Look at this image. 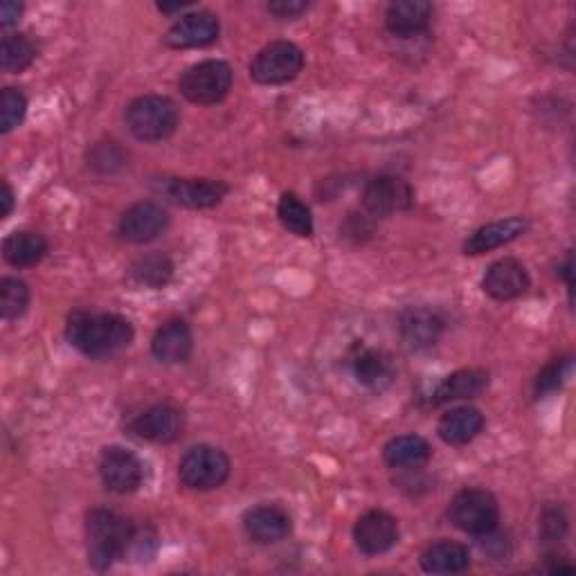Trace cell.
I'll use <instances>...</instances> for the list:
<instances>
[{
  "instance_id": "9c48e42d",
  "label": "cell",
  "mask_w": 576,
  "mask_h": 576,
  "mask_svg": "<svg viewBox=\"0 0 576 576\" xmlns=\"http://www.w3.org/2000/svg\"><path fill=\"white\" fill-rule=\"evenodd\" d=\"M414 205V187L394 174H381L372 178L363 189V207L370 216L385 219V216L408 212Z\"/></svg>"
},
{
  "instance_id": "74e56055",
  "label": "cell",
  "mask_w": 576,
  "mask_h": 576,
  "mask_svg": "<svg viewBox=\"0 0 576 576\" xmlns=\"http://www.w3.org/2000/svg\"><path fill=\"white\" fill-rule=\"evenodd\" d=\"M23 14V6L17 3V0H6L3 6H0V25L8 32L12 25H17L21 21Z\"/></svg>"
},
{
  "instance_id": "3957f363",
  "label": "cell",
  "mask_w": 576,
  "mask_h": 576,
  "mask_svg": "<svg viewBox=\"0 0 576 576\" xmlns=\"http://www.w3.org/2000/svg\"><path fill=\"white\" fill-rule=\"evenodd\" d=\"M128 133L140 142L169 140L181 122L178 106L165 95H140L124 111Z\"/></svg>"
},
{
  "instance_id": "f35d334b",
  "label": "cell",
  "mask_w": 576,
  "mask_h": 576,
  "mask_svg": "<svg viewBox=\"0 0 576 576\" xmlns=\"http://www.w3.org/2000/svg\"><path fill=\"white\" fill-rule=\"evenodd\" d=\"M14 198L17 196H14L12 185L3 183V192H0V205H3V209H0V216H3V219H8V216L14 212V205H17Z\"/></svg>"
},
{
  "instance_id": "ffe728a7",
  "label": "cell",
  "mask_w": 576,
  "mask_h": 576,
  "mask_svg": "<svg viewBox=\"0 0 576 576\" xmlns=\"http://www.w3.org/2000/svg\"><path fill=\"white\" fill-rule=\"evenodd\" d=\"M529 230V222L525 216H510V219L502 222H493L488 226L477 228L462 246L464 255L477 257V255H486L491 250L504 248L514 244L516 239H521L525 233Z\"/></svg>"
},
{
  "instance_id": "ba28073f",
  "label": "cell",
  "mask_w": 576,
  "mask_h": 576,
  "mask_svg": "<svg viewBox=\"0 0 576 576\" xmlns=\"http://www.w3.org/2000/svg\"><path fill=\"white\" fill-rule=\"evenodd\" d=\"M100 480L115 495L135 493L144 482V462L124 446H106L100 453Z\"/></svg>"
},
{
  "instance_id": "836d02e7",
  "label": "cell",
  "mask_w": 576,
  "mask_h": 576,
  "mask_svg": "<svg viewBox=\"0 0 576 576\" xmlns=\"http://www.w3.org/2000/svg\"><path fill=\"white\" fill-rule=\"evenodd\" d=\"M565 532H567V516L563 507H558V504H547L541 514V525H538V534L543 543L558 545Z\"/></svg>"
},
{
  "instance_id": "f1b7e54d",
  "label": "cell",
  "mask_w": 576,
  "mask_h": 576,
  "mask_svg": "<svg viewBox=\"0 0 576 576\" xmlns=\"http://www.w3.org/2000/svg\"><path fill=\"white\" fill-rule=\"evenodd\" d=\"M39 56L37 43L28 34H6L3 45H0V68L8 75H21Z\"/></svg>"
},
{
  "instance_id": "8d00e7d4",
  "label": "cell",
  "mask_w": 576,
  "mask_h": 576,
  "mask_svg": "<svg viewBox=\"0 0 576 576\" xmlns=\"http://www.w3.org/2000/svg\"><path fill=\"white\" fill-rule=\"evenodd\" d=\"M477 538H480V545H482V549H484L486 554H491L493 558H507V556H510V552H512V547H510V541L504 538V536L497 532V527H495L493 532L484 534V536H477Z\"/></svg>"
},
{
  "instance_id": "7a4b0ae2",
  "label": "cell",
  "mask_w": 576,
  "mask_h": 576,
  "mask_svg": "<svg viewBox=\"0 0 576 576\" xmlns=\"http://www.w3.org/2000/svg\"><path fill=\"white\" fill-rule=\"evenodd\" d=\"M135 525L111 510H91L84 523L86 556L95 572H106L117 558H126Z\"/></svg>"
},
{
  "instance_id": "4fadbf2b",
  "label": "cell",
  "mask_w": 576,
  "mask_h": 576,
  "mask_svg": "<svg viewBox=\"0 0 576 576\" xmlns=\"http://www.w3.org/2000/svg\"><path fill=\"white\" fill-rule=\"evenodd\" d=\"M399 521L383 510H372L363 514L353 525V543L360 554L366 556L388 554L399 543Z\"/></svg>"
},
{
  "instance_id": "ab89813d",
  "label": "cell",
  "mask_w": 576,
  "mask_h": 576,
  "mask_svg": "<svg viewBox=\"0 0 576 576\" xmlns=\"http://www.w3.org/2000/svg\"><path fill=\"white\" fill-rule=\"evenodd\" d=\"M572 270H574V266H572V253H567V255H565V259H563V264L558 266V275H560V277H563V281L567 284L569 294H572Z\"/></svg>"
},
{
  "instance_id": "f546056e",
  "label": "cell",
  "mask_w": 576,
  "mask_h": 576,
  "mask_svg": "<svg viewBox=\"0 0 576 576\" xmlns=\"http://www.w3.org/2000/svg\"><path fill=\"white\" fill-rule=\"evenodd\" d=\"M30 286L19 277L0 279V318L6 322L21 320L30 307Z\"/></svg>"
},
{
  "instance_id": "83f0119b",
  "label": "cell",
  "mask_w": 576,
  "mask_h": 576,
  "mask_svg": "<svg viewBox=\"0 0 576 576\" xmlns=\"http://www.w3.org/2000/svg\"><path fill=\"white\" fill-rule=\"evenodd\" d=\"M174 270H176V266L167 255L152 253V255H144V257L135 259L128 268V275L137 286L154 288V291H158V288H165L174 279Z\"/></svg>"
},
{
  "instance_id": "603a6c76",
  "label": "cell",
  "mask_w": 576,
  "mask_h": 576,
  "mask_svg": "<svg viewBox=\"0 0 576 576\" xmlns=\"http://www.w3.org/2000/svg\"><path fill=\"white\" fill-rule=\"evenodd\" d=\"M421 569L428 574H460L471 567V552L457 541H435L430 543L419 556Z\"/></svg>"
},
{
  "instance_id": "44dd1931",
  "label": "cell",
  "mask_w": 576,
  "mask_h": 576,
  "mask_svg": "<svg viewBox=\"0 0 576 576\" xmlns=\"http://www.w3.org/2000/svg\"><path fill=\"white\" fill-rule=\"evenodd\" d=\"M484 414L473 405H457L442 414L438 423V435L449 446H469L484 430Z\"/></svg>"
},
{
  "instance_id": "ac0fdd59",
  "label": "cell",
  "mask_w": 576,
  "mask_h": 576,
  "mask_svg": "<svg viewBox=\"0 0 576 576\" xmlns=\"http://www.w3.org/2000/svg\"><path fill=\"white\" fill-rule=\"evenodd\" d=\"M446 329L444 318L428 307H410L399 316V336L410 351L435 347Z\"/></svg>"
},
{
  "instance_id": "8fae6325",
  "label": "cell",
  "mask_w": 576,
  "mask_h": 576,
  "mask_svg": "<svg viewBox=\"0 0 576 576\" xmlns=\"http://www.w3.org/2000/svg\"><path fill=\"white\" fill-rule=\"evenodd\" d=\"M169 226V214L156 200H137L120 216V237L128 244L156 241Z\"/></svg>"
},
{
  "instance_id": "d6a6232c",
  "label": "cell",
  "mask_w": 576,
  "mask_h": 576,
  "mask_svg": "<svg viewBox=\"0 0 576 576\" xmlns=\"http://www.w3.org/2000/svg\"><path fill=\"white\" fill-rule=\"evenodd\" d=\"M572 370V360L569 358H556L547 368L541 370V374L534 381V394L536 399H543L547 394H554L563 388V383L567 381Z\"/></svg>"
},
{
  "instance_id": "d6986e66",
  "label": "cell",
  "mask_w": 576,
  "mask_h": 576,
  "mask_svg": "<svg viewBox=\"0 0 576 576\" xmlns=\"http://www.w3.org/2000/svg\"><path fill=\"white\" fill-rule=\"evenodd\" d=\"M192 351H194L192 327L181 318H172L163 322L152 338V353L165 366L187 363L192 358Z\"/></svg>"
},
{
  "instance_id": "277c9868",
  "label": "cell",
  "mask_w": 576,
  "mask_h": 576,
  "mask_svg": "<svg viewBox=\"0 0 576 576\" xmlns=\"http://www.w3.org/2000/svg\"><path fill=\"white\" fill-rule=\"evenodd\" d=\"M233 84H235V72L228 61L205 59L189 65L183 72L178 80V91L192 104L212 106L228 97Z\"/></svg>"
},
{
  "instance_id": "7402d4cb",
  "label": "cell",
  "mask_w": 576,
  "mask_h": 576,
  "mask_svg": "<svg viewBox=\"0 0 576 576\" xmlns=\"http://www.w3.org/2000/svg\"><path fill=\"white\" fill-rule=\"evenodd\" d=\"M432 21V6L425 0H397L388 6L385 28L399 39H412L428 30Z\"/></svg>"
},
{
  "instance_id": "484cf974",
  "label": "cell",
  "mask_w": 576,
  "mask_h": 576,
  "mask_svg": "<svg viewBox=\"0 0 576 576\" xmlns=\"http://www.w3.org/2000/svg\"><path fill=\"white\" fill-rule=\"evenodd\" d=\"M48 255V241L32 230H17L3 241V257L14 268H32Z\"/></svg>"
},
{
  "instance_id": "52a82bcc",
  "label": "cell",
  "mask_w": 576,
  "mask_h": 576,
  "mask_svg": "<svg viewBox=\"0 0 576 576\" xmlns=\"http://www.w3.org/2000/svg\"><path fill=\"white\" fill-rule=\"evenodd\" d=\"M233 471L230 457L216 446L196 444L178 462V480L192 491H214L228 482Z\"/></svg>"
},
{
  "instance_id": "4316f807",
  "label": "cell",
  "mask_w": 576,
  "mask_h": 576,
  "mask_svg": "<svg viewBox=\"0 0 576 576\" xmlns=\"http://www.w3.org/2000/svg\"><path fill=\"white\" fill-rule=\"evenodd\" d=\"M277 219L281 224V228L286 233H291L296 237H302V239H309L313 237V214H311V207L294 192H284L279 196V203H277Z\"/></svg>"
},
{
  "instance_id": "9a60e30c",
  "label": "cell",
  "mask_w": 576,
  "mask_h": 576,
  "mask_svg": "<svg viewBox=\"0 0 576 576\" xmlns=\"http://www.w3.org/2000/svg\"><path fill=\"white\" fill-rule=\"evenodd\" d=\"M349 368L353 379L372 392H385L397 379L392 358L385 351L368 347L363 342H358L351 349Z\"/></svg>"
},
{
  "instance_id": "4dcf8cb0",
  "label": "cell",
  "mask_w": 576,
  "mask_h": 576,
  "mask_svg": "<svg viewBox=\"0 0 576 576\" xmlns=\"http://www.w3.org/2000/svg\"><path fill=\"white\" fill-rule=\"evenodd\" d=\"M89 167L100 176H113L128 165V154L120 147L115 140L95 142L89 150Z\"/></svg>"
},
{
  "instance_id": "8992f818",
  "label": "cell",
  "mask_w": 576,
  "mask_h": 576,
  "mask_svg": "<svg viewBox=\"0 0 576 576\" xmlns=\"http://www.w3.org/2000/svg\"><path fill=\"white\" fill-rule=\"evenodd\" d=\"M449 521L469 536H484L500 523V504L486 488H462L449 504Z\"/></svg>"
},
{
  "instance_id": "5bb4252c",
  "label": "cell",
  "mask_w": 576,
  "mask_h": 576,
  "mask_svg": "<svg viewBox=\"0 0 576 576\" xmlns=\"http://www.w3.org/2000/svg\"><path fill=\"white\" fill-rule=\"evenodd\" d=\"M219 34H222L219 17L207 10H196V12L183 14L181 19H176L172 23V28L165 34V43L172 50L207 48L219 41Z\"/></svg>"
},
{
  "instance_id": "60d3db41",
  "label": "cell",
  "mask_w": 576,
  "mask_h": 576,
  "mask_svg": "<svg viewBox=\"0 0 576 576\" xmlns=\"http://www.w3.org/2000/svg\"><path fill=\"white\" fill-rule=\"evenodd\" d=\"M185 8H189V3H174V6H167V3H158V10L163 14H176V12H183Z\"/></svg>"
},
{
  "instance_id": "2e32d148",
  "label": "cell",
  "mask_w": 576,
  "mask_h": 576,
  "mask_svg": "<svg viewBox=\"0 0 576 576\" xmlns=\"http://www.w3.org/2000/svg\"><path fill=\"white\" fill-rule=\"evenodd\" d=\"M228 192V183L214 178H167L163 183V194L167 196V200L187 209L216 207Z\"/></svg>"
},
{
  "instance_id": "1f68e13d",
  "label": "cell",
  "mask_w": 576,
  "mask_h": 576,
  "mask_svg": "<svg viewBox=\"0 0 576 576\" xmlns=\"http://www.w3.org/2000/svg\"><path fill=\"white\" fill-rule=\"evenodd\" d=\"M28 113V97L21 89L6 86L0 93V133H12L17 126L23 124Z\"/></svg>"
},
{
  "instance_id": "cb8c5ba5",
  "label": "cell",
  "mask_w": 576,
  "mask_h": 576,
  "mask_svg": "<svg viewBox=\"0 0 576 576\" xmlns=\"http://www.w3.org/2000/svg\"><path fill=\"white\" fill-rule=\"evenodd\" d=\"M488 388V372L480 368H466L457 370L451 377H446L435 392L430 394L432 405H444L451 401H464V399H475Z\"/></svg>"
},
{
  "instance_id": "e575fe53",
  "label": "cell",
  "mask_w": 576,
  "mask_h": 576,
  "mask_svg": "<svg viewBox=\"0 0 576 576\" xmlns=\"http://www.w3.org/2000/svg\"><path fill=\"white\" fill-rule=\"evenodd\" d=\"M266 10H268V14L277 17L281 21H291V19L302 17L309 10V3L307 0H270Z\"/></svg>"
},
{
  "instance_id": "7c38bea8",
  "label": "cell",
  "mask_w": 576,
  "mask_h": 576,
  "mask_svg": "<svg viewBox=\"0 0 576 576\" xmlns=\"http://www.w3.org/2000/svg\"><path fill=\"white\" fill-rule=\"evenodd\" d=\"M529 288H532V277L525 264L514 257L493 261L482 277V291L495 302L518 300L529 291Z\"/></svg>"
},
{
  "instance_id": "6da1fadb",
  "label": "cell",
  "mask_w": 576,
  "mask_h": 576,
  "mask_svg": "<svg viewBox=\"0 0 576 576\" xmlns=\"http://www.w3.org/2000/svg\"><path fill=\"white\" fill-rule=\"evenodd\" d=\"M65 338L89 358H111L133 342L135 329L124 316L75 309L65 320Z\"/></svg>"
},
{
  "instance_id": "30bf717a",
  "label": "cell",
  "mask_w": 576,
  "mask_h": 576,
  "mask_svg": "<svg viewBox=\"0 0 576 576\" xmlns=\"http://www.w3.org/2000/svg\"><path fill=\"white\" fill-rule=\"evenodd\" d=\"M185 428L183 412L172 403H156L131 419L128 432L133 438L152 444H174Z\"/></svg>"
},
{
  "instance_id": "e0dca14e",
  "label": "cell",
  "mask_w": 576,
  "mask_h": 576,
  "mask_svg": "<svg viewBox=\"0 0 576 576\" xmlns=\"http://www.w3.org/2000/svg\"><path fill=\"white\" fill-rule=\"evenodd\" d=\"M244 532L257 545H275L294 532V518L281 504H257L244 514Z\"/></svg>"
},
{
  "instance_id": "d4e9b609",
  "label": "cell",
  "mask_w": 576,
  "mask_h": 576,
  "mask_svg": "<svg viewBox=\"0 0 576 576\" xmlns=\"http://www.w3.org/2000/svg\"><path fill=\"white\" fill-rule=\"evenodd\" d=\"M432 457L430 444L421 435H399L383 446V460L390 469L412 471Z\"/></svg>"
},
{
  "instance_id": "5b68a950",
  "label": "cell",
  "mask_w": 576,
  "mask_h": 576,
  "mask_svg": "<svg viewBox=\"0 0 576 576\" xmlns=\"http://www.w3.org/2000/svg\"><path fill=\"white\" fill-rule=\"evenodd\" d=\"M305 52L294 41H270L250 61V80L259 86H284L300 78Z\"/></svg>"
},
{
  "instance_id": "d590c367",
  "label": "cell",
  "mask_w": 576,
  "mask_h": 576,
  "mask_svg": "<svg viewBox=\"0 0 576 576\" xmlns=\"http://www.w3.org/2000/svg\"><path fill=\"white\" fill-rule=\"evenodd\" d=\"M340 233L349 239V237H353L356 241H360V239H366V237H370L372 235V224H370V219L366 214H349L347 216V222H344V226L340 228Z\"/></svg>"
}]
</instances>
